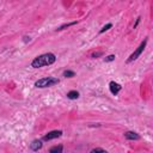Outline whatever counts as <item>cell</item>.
I'll return each instance as SVG.
<instances>
[{
  "label": "cell",
  "mask_w": 153,
  "mask_h": 153,
  "mask_svg": "<svg viewBox=\"0 0 153 153\" xmlns=\"http://www.w3.org/2000/svg\"><path fill=\"white\" fill-rule=\"evenodd\" d=\"M55 60H56L55 55L51 54V53H48V54H43V55L37 56V57L32 61L31 66H32L33 68H39V67H43V66H48V65L54 63Z\"/></svg>",
  "instance_id": "1"
},
{
  "label": "cell",
  "mask_w": 153,
  "mask_h": 153,
  "mask_svg": "<svg viewBox=\"0 0 153 153\" xmlns=\"http://www.w3.org/2000/svg\"><path fill=\"white\" fill-rule=\"evenodd\" d=\"M59 82V79L56 78H43V79H39L35 82V86L36 87H49V86H53L55 84Z\"/></svg>",
  "instance_id": "2"
},
{
  "label": "cell",
  "mask_w": 153,
  "mask_h": 153,
  "mask_svg": "<svg viewBox=\"0 0 153 153\" xmlns=\"http://www.w3.org/2000/svg\"><path fill=\"white\" fill-rule=\"evenodd\" d=\"M146 42H147V41L145 39V41H143V42H142V43L139 45V48H137V49H136V50H135V51H134V53L130 55V57L128 59V62H131V61L136 60V59H137V57L141 55V53L143 51V49H145V47H146Z\"/></svg>",
  "instance_id": "3"
},
{
  "label": "cell",
  "mask_w": 153,
  "mask_h": 153,
  "mask_svg": "<svg viewBox=\"0 0 153 153\" xmlns=\"http://www.w3.org/2000/svg\"><path fill=\"white\" fill-rule=\"evenodd\" d=\"M61 134H62V131H61V130H54V131H50V133H48L47 135H44L43 140L48 141V140H51V139H55V137L61 136Z\"/></svg>",
  "instance_id": "4"
},
{
  "label": "cell",
  "mask_w": 153,
  "mask_h": 153,
  "mask_svg": "<svg viewBox=\"0 0 153 153\" xmlns=\"http://www.w3.org/2000/svg\"><path fill=\"white\" fill-rule=\"evenodd\" d=\"M120 90H121V86H120L118 84H116V82H114V81L110 82V91H111V93L117 94Z\"/></svg>",
  "instance_id": "5"
},
{
  "label": "cell",
  "mask_w": 153,
  "mask_h": 153,
  "mask_svg": "<svg viewBox=\"0 0 153 153\" xmlns=\"http://www.w3.org/2000/svg\"><path fill=\"white\" fill-rule=\"evenodd\" d=\"M124 136H126L127 139H129V140H139V139H140V136H139L136 133H133V131H127V133L124 134Z\"/></svg>",
  "instance_id": "6"
},
{
  "label": "cell",
  "mask_w": 153,
  "mask_h": 153,
  "mask_svg": "<svg viewBox=\"0 0 153 153\" xmlns=\"http://www.w3.org/2000/svg\"><path fill=\"white\" fill-rule=\"evenodd\" d=\"M30 147H31L32 151H38L42 147V142L39 140H35V141H32V143L30 145Z\"/></svg>",
  "instance_id": "7"
},
{
  "label": "cell",
  "mask_w": 153,
  "mask_h": 153,
  "mask_svg": "<svg viewBox=\"0 0 153 153\" xmlns=\"http://www.w3.org/2000/svg\"><path fill=\"white\" fill-rule=\"evenodd\" d=\"M67 97H68L69 99H76V98L79 97V93H78L76 91H71V92L67 93Z\"/></svg>",
  "instance_id": "8"
},
{
  "label": "cell",
  "mask_w": 153,
  "mask_h": 153,
  "mask_svg": "<svg viewBox=\"0 0 153 153\" xmlns=\"http://www.w3.org/2000/svg\"><path fill=\"white\" fill-rule=\"evenodd\" d=\"M61 152H62V146L61 145L55 146V147L50 148V151H49V153H61Z\"/></svg>",
  "instance_id": "9"
},
{
  "label": "cell",
  "mask_w": 153,
  "mask_h": 153,
  "mask_svg": "<svg viewBox=\"0 0 153 153\" xmlns=\"http://www.w3.org/2000/svg\"><path fill=\"white\" fill-rule=\"evenodd\" d=\"M63 75L65 76H68V78H72V76H74V72H72V71H65L63 72Z\"/></svg>",
  "instance_id": "10"
},
{
  "label": "cell",
  "mask_w": 153,
  "mask_h": 153,
  "mask_svg": "<svg viewBox=\"0 0 153 153\" xmlns=\"http://www.w3.org/2000/svg\"><path fill=\"white\" fill-rule=\"evenodd\" d=\"M91 153H106V151H104L102 148H96V149H92Z\"/></svg>",
  "instance_id": "11"
},
{
  "label": "cell",
  "mask_w": 153,
  "mask_h": 153,
  "mask_svg": "<svg viewBox=\"0 0 153 153\" xmlns=\"http://www.w3.org/2000/svg\"><path fill=\"white\" fill-rule=\"evenodd\" d=\"M109 27H111V24H108L106 26H104V27H103V29L100 30V32H104V31H105V30H108Z\"/></svg>",
  "instance_id": "12"
},
{
  "label": "cell",
  "mask_w": 153,
  "mask_h": 153,
  "mask_svg": "<svg viewBox=\"0 0 153 153\" xmlns=\"http://www.w3.org/2000/svg\"><path fill=\"white\" fill-rule=\"evenodd\" d=\"M114 59H115V56H114V55H110V56L106 57V61H112Z\"/></svg>",
  "instance_id": "13"
}]
</instances>
